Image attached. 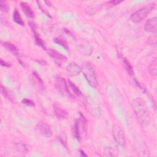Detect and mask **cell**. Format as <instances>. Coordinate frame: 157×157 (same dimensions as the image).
Returning a JSON list of instances; mask_svg holds the SVG:
<instances>
[{
  "label": "cell",
  "mask_w": 157,
  "mask_h": 157,
  "mask_svg": "<svg viewBox=\"0 0 157 157\" xmlns=\"http://www.w3.org/2000/svg\"><path fill=\"white\" fill-rule=\"evenodd\" d=\"M132 109L140 123L148 124L150 123V117L145 102L140 98H137L132 101Z\"/></svg>",
  "instance_id": "1"
},
{
  "label": "cell",
  "mask_w": 157,
  "mask_h": 157,
  "mask_svg": "<svg viewBox=\"0 0 157 157\" xmlns=\"http://www.w3.org/2000/svg\"><path fill=\"white\" fill-rule=\"evenodd\" d=\"M81 68L82 72L90 85L93 88H96L98 83L95 68L93 64L90 62H85L82 64Z\"/></svg>",
  "instance_id": "2"
},
{
  "label": "cell",
  "mask_w": 157,
  "mask_h": 157,
  "mask_svg": "<svg viewBox=\"0 0 157 157\" xmlns=\"http://www.w3.org/2000/svg\"><path fill=\"white\" fill-rule=\"evenodd\" d=\"M154 7H155V3L151 2L148 5L144 6V7L137 10V11L134 12L130 16L131 20L135 23H140L147 17L149 13L153 9Z\"/></svg>",
  "instance_id": "3"
},
{
  "label": "cell",
  "mask_w": 157,
  "mask_h": 157,
  "mask_svg": "<svg viewBox=\"0 0 157 157\" xmlns=\"http://www.w3.org/2000/svg\"><path fill=\"white\" fill-rule=\"evenodd\" d=\"M55 85L58 91L63 96L72 99L74 98L73 95L69 91L68 84L64 78L60 76H56L55 80Z\"/></svg>",
  "instance_id": "4"
},
{
  "label": "cell",
  "mask_w": 157,
  "mask_h": 157,
  "mask_svg": "<svg viewBox=\"0 0 157 157\" xmlns=\"http://www.w3.org/2000/svg\"><path fill=\"white\" fill-rule=\"evenodd\" d=\"M112 135L115 141L121 147H125L126 139L124 131L121 126L115 124L112 127Z\"/></svg>",
  "instance_id": "5"
},
{
  "label": "cell",
  "mask_w": 157,
  "mask_h": 157,
  "mask_svg": "<svg viewBox=\"0 0 157 157\" xmlns=\"http://www.w3.org/2000/svg\"><path fill=\"white\" fill-rule=\"evenodd\" d=\"M36 129L39 134L44 137L50 138L52 136L53 132L50 126L44 121L39 122L36 125Z\"/></svg>",
  "instance_id": "6"
},
{
  "label": "cell",
  "mask_w": 157,
  "mask_h": 157,
  "mask_svg": "<svg viewBox=\"0 0 157 157\" xmlns=\"http://www.w3.org/2000/svg\"><path fill=\"white\" fill-rule=\"evenodd\" d=\"M77 48L79 52L84 55L89 56L93 52L91 46L85 40H78L77 42Z\"/></svg>",
  "instance_id": "7"
},
{
  "label": "cell",
  "mask_w": 157,
  "mask_h": 157,
  "mask_svg": "<svg viewBox=\"0 0 157 157\" xmlns=\"http://www.w3.org/2000/svg\"><path fill=\"white\" fill-rule=\"evenodd\" d=\"M28 24H29V26L31 27V29H32V31L33 32L36 44L38 46L42 48H43L44 50H47V47H46V45H45V42L42 39V38L40 37L39 34H38V33L36 31L37 28H36V24L34 22L31 21H28Z\"/></svg>",
  "instance_id": "8"
},
{
  "label": "cell",
  "mask_w": 157,
  "mask_h": 157,
  "mask_svg": "<svg viewBox=\"0 0 157 157\" xmlns=\"http://www.w3.org/2000/svg\"><path fill=\"white\" fill-rule=\"evenodd\" d=\"M48 53L53 59L55 63L59 66H61V63L65 62L67 60V58L64 55H62L61 53L55 50L50 48L48 50Z\"/></svg>",
  "instance_id": "9"
},
{
  "label": "cell",
  "mask_w": 157,
  "mask_h": 157,
  "mask_svg": "<svg viewBox=\"0 0 157 157\" xmlns=\"http://www.w3.org/2000/svg\"><path fill=\"white\" fill-rule=\"evenodd\" d=\"M144 29L148 33H155L157 29V18L153 17L148 19L145 23Z\"/></svg>",
  "instance_id": "10"
},
{
  "label": "cell",
  "mask_w": 157,
  "mask_h": 157,
  "mask_svg": "<svg viewBox=\"0 0 157 157\" xmlns=\"http://www.w3.org/2000/svg\"><path fill=\"white\" fill-rule=\"evenodd\" d=\"M66 71L69 76L74 77L80 74L82 72L81 66H78L75 63H70L66 67Z\"/></svg>",
  "instance_id": "11"
},
{
  "label": "cell",
  "mask_w": 157,
  "mask_h": 157,
  "mask_svg": "<svg viewBox=\"0 0 157 157\" xmlns=\"http://www.w3.org/2000/svg\"><path fill=\"white\" fill-rule=\"evenodd\" d=\"M53 109L55 115L56 116V117L58 119L64 120V119L67 118V117H68L67 112L66 110H64V109H62L61 107H60L59 106H58L56 104H54L53 105Z\"/></svg>",
  "instance_id": "12"
},
{
  "label": "cell",
  "mask_w": 157,
  "mask_h": 157,
  "mask_svg": "<svg viewBox=\"0 0 157 157\" xmlns=\"http://www.w3.org/2000/svg\"><path fill=\"white\" fill-rule=\"evenodd\" d=\"M2 45L9 52L12 53L13 55L17 56L19 54V50L18 48L16 45H15L13 44H12L10 42L7 41H1Z\"/></svg>",
  "instance_id": "13"
},
{
  "label": "cell",
  "mask_w": 157,
  "mask_h": 157,
  "mask_svg": "<svg viewBox=\"0 0 157 157\" xmlns=\"http://www.w3.org/2000/svg\"><path fill=\"white\" fill-rule=\"evenodd\" d=\"M20 7L22 9V11L27 17L29 18H34L35 17L34 12H33L31 7L26 2H21Z\"/></svg>",
  "instance_id": "14"
},
{
  "label": "cell",
  "mask_w": 157,
  "mask_h": 157,
  "mask_svg": "<svg viewBox=\"0 0 157 157\" xmlns=\"http://www.w3.org/2000/svg\"><path fill=\"white\" fill-rule=\"evenodd\" d=\"M1 94L7 100L14 102V97L11 91L6 87L2 85H1Z\"/></svg>",
  "instance_id": "15"
},
{
  "label": "cell",
  "mask_w": 157,
  "mask_h": 157,
  "mask_svg": "<svg viewBox=\"0 0 157 157\" xmlns=\"http://www.w3.org/2000/svg\"><path fill=\"white\" fill-rule=\"evenodd\" d=\"M104 153L106 156H117L118 155V149L117 147H106L104 149Z\"/></svg>",
  "instance_id": "16"
},
{
  "label": "cell",
  "mask_w": 157,
  "mask_h": 157,
  "mask_svg": "<svg viewBox=\"0 0 157 157\" xmlns=\"http://www.w3.org/2000/svg\"><path fill=\"white\" fill-rule=\"evenodd\" d=\"M72 132L73 136L78 140H80V133L79 129V121L78 120H75L74 124L72 128Z\"/></svg>",
  "instance_id": "17"
},
{
  "label": "cell",
  "mask_w": 157,
  "mask_h": 157,
  "mask_svg": "<svg viewBox=\"0 0 157 157\" xmlns=\"http://www.w3.org/2000/svg\"><path fill=\"white\" fill-rule=\"evenodd\" d=\"M13 20L16 23H17L19 25L24 26L25 25V23L23 20L21 16L17 9H14L13 13Z\"/></svg>",
  "instance_id": "18"
},
{
  "label": "cell",
  "mask_w": 157,
  "mask_h": 157,
  "mask_svg": "<svg viewBox=\"0 0 157 157\" xmlns=\"http://www.w3.org/2000/svg\"><path fill=\"white\" fill-rule=\"evenodd\" d=\"M120 58H121L123 63L124 64V67L126 68V70L127 71V72L129 73V75H134V71H133V67L131 65V64L129 63V61L126 59L125 58H124L123 56H120Z\"/></svg>",
  "instance_id": "19"
},
{
  "label": "cell",
  "mask_w": 157,
  "mask_h": 157,
  "mask_svg": "<svg viewBox=\"0 0 157 157\" xmlns=\"http://www.w3.org/2000/svg\"><path fill=\"white\" fill-rule=\"evenodd\" d=\"M67 82H68V83H67L68 86L73 91V92L75 94H76L78 96H82V91L80 90V89L73 82H72L70 80H68Z\"/></svg>",
  "instance_id": "20"
},
{
  "label": "cell",
  "mask_w": 157,
  "mask_h": 157,
  "mask_svg": "<svg viewBox=\"0 0 157 157\" xmlns=\"http://www.w3.org/2000/svg\"><path fill=\"white\" fill-rule=\"evenodd\" d=\"M156 58H155L152 63L148 66V72L152 75H156L157 67H156Z\"/></svg>",
  "instance_id": "21"
},
{
  "label": "cell",
  "mask_w": 157,
  "mask_h": 157,
  "mask_svg": "<svg viewBox=\"0 0 157 157\" xmlns=\"http://www.w3.org/2000/svg\"><path fill=\"white\" fill-rule=\"evenodd\" d=\"M53 41L61 45L63 48H64L66 50H68V48H69V47H68V44H67V42H66V40H64V39L63 38H61V37H56L53 39Z\"/></svg>",
  "instance_id": "22"
},
{
  "label": "cell",
  "mask_w": 157,
  "mask_h": 157,
  "mask_svg": "<svg viewBox=\"0 0 157 157\" xmlns=\"http://www.w3.org/2000/svg\"><path fill=\"white\" fill-rule=\"evenodd\" d=\"M78 121L81 123V125L82 126L83 131L86 133L87 131V124H88L87 120L85 118V116L81 112H80V118H79Z\"/></svg>",
  "instance_id": "23"
},
{
  "label": "cell",
  "mask_w": 157,
  "mask_h": 157,
  "mask_svg": "<svg viewBox=\"0 0 157 157\" xmlns=\"http://www.w3.org/2000/svg\"><path fill=\"white\" fill-rule=\"evenodd\" d=\"M21 103L26 106H28V107H34L35 106L34 102L31 99H29L28 98H24L23 99H22Z\"/></svg>",
  "instance_id": "24"
},
{
  "label": "cell",
  "mask_w": 157,
  "mask_h": 157,
  "mask_svg": "<svg viewBox=\"0 0 157 157\" xmlns=\"http://www.w3.org/2000/svg\"><path fill=\"white\" fill-rule=\"evenodd\" d=\"M33 75L34 77V78L37 80V82L39 83V84L40 85V86L43 88H44V82L42 80V78H40V77L39 75V74L36 72H33Z\"/></svg>",
  "instance_id": "25"
},
{
  "label": "cell",
  "mask_w": 157,
  "mask_h": 157,
  "mask_svg": "<svg viewBox=\"0 0 157 157\" xmlns=\"http://www.w3.org/2000/svg\"><path fill=\"white\" fill-rule=\"evenodd\" d=\"M0 9L2 12H7L9 11V7L6 2L1 1L0 2Z\"/></svg>",
  "instance_id": "26"
},
{
  "label": "cell",
  "mask_w": 157,
  "mask_h": 157,
  "mask_svg": "<svg viewBox=\"0 0 157 157\" xmlns=\"http://www.w3.org/2000/svg\"><path fill=\"white\" fill-rule=\"evenodd\" d=\"M1 65L2 66L6 67H10L12 66L11 63H8V62H6V61H4L2 59H1Z\"/></svg>",
  "instance_id": "27"
},
{
  "label": "cell",
  "mask_w": 157,
  "mask_h": 157,
  "mask_svg": "<svg viewBox=\"0 0 157 157\" xmlns=\"http://www.w3.org/2000/svg\"><path fill=\"white\" fill-rule=\"evenodd\" d=\"M122 2V1H117V0H115V1H108L107 2V4L109 5H110V6H115V5H117L120 3H121Z\"/></svg>",
  "instance_id": "28"
},
{
  "label": "cell",
  "mask_w": 157,
  "mask_h": 157,
  "mask_svg": "<svg viewBox=\"0 0 157 157\" xmlns=\"http://www.w3.org/2000/svg\"><path fill=\"white\" fill-rule=\"evenodd\" d=\"M64 31H65V33H67L68 35H69V36H72V37H74V35L72 34V33L69 30V29H64Z\"/></svg>",
  "instance_id": "29"
},
{
  "label": "cell",
  "mask_w": 157,
  "mask_h": 157,
  "mask_svg": "<svg viewBox=\"0 0 157 157\" xmlns=\"http://www.w3.org/2000/svg\"><path fill=\"white\" fill-rule=\"evenodd\" d=\"M37 61L39 64H42V65H46V64H47L46 61H44V60H43V59L37 60Z\"/></svg>",
  "instance_id": "30"
},
{
  "label": "cell",
  "mask_w": 157,
  "mask_h": 157,
  "mask_svg": "<svg viewBox=\"0 0 157 157\" xmlns=\"http://www.w3.org/2000/svg\"><path fill=\"white\" fill-rule=\"evenodd\" d=\"M79 153L81 155V156H87V155L85 154V153L84 152V151H83L82 150H79Z\"/></svg>",
  "instance_id": "31"
}]
</instances>
